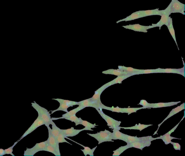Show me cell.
Listing matches in <instances>:
<instances>
[{"label":"cell","instance_id":"obj_14","mask_svg":"<svg viewBox=\"0 0 185 156\" xmlns=\"http://www.w3.org/2000/svg\"><path fill=\"white\" fill-rule=\"evenodd\" d=\"M185 109V103H184L180 105V106H178L177 108L173 109L171 111V112L168 115V116L165 119L164 121H163L161 123H160V124L158 125L159 126V127H158V129L157 131H156L155 132L154 134V135H155L157 133V131L159 130V129L160 127V126L165 121H166L167 120H168L169 118H170L171 117L173 116L174 115H175L177 114L180 111H181L182 110H184Z\"/></svg>","mask_w":185,"mask_h":156},{"label":"cell","instance_id":"obj_3","mask_svg":"<svg viewBox=\"0 0 185 156\" xmlns=\"http://www.w3.org/2000/svg\"><path fill=\"white\" fill-rule=\"evenodd\" d=\"M171 14L170 6L169 5L165 9L161 10V15L160 16L161 17L160 21L157 24H152V25L154 28L159 27L160 30L164 25L168 26L171 18L170 16Z\"/></svg>","mask_w":185,"mask_h":156},{"label":"cell","instance_id":"obj_7","mask_svg":"<svg viewBox=\"0 0 185 156\" xmlns=\"http://www.w3.org/2000/svg\"><path fill=\"white\" fill-rule=\"evenodd\" d=\"M44 125H45L44 120H42L39 116L38 117L37 119L35 120V121L33 122L32 125L28 129L25 133L24 134L22 137L20 138L19 141L22 139H23L24 137H25L26 136L30 134L33 131L36 130L37 128L39 127V126H41Z\"/></svg>","mask_w":185,"mask_h":156},{"label":"cell","instance_id":"obj_29","mask_svg":"<svg viewBox=\"0 0 185 156\" xmlns=\"http://www.w3.org/2000/svg\"><path fill=\"white\" fill-rule=\"evenodd\" d=\"M167 27L168 28L169 32H170L171 36L173 38V39L174 40L175 42V43L177 44V45L178 47V45L177 41V39L176 38L175 32L173 26V24L172 19L171 18L170 21L169 22V23L168 26H167Z\"/></svg>","mask_w":185,"mask_h":156},{"label":"cell","instance_id":"obj_21","mask_svg":"<svg viewBox=\"0 0 185 156\" xmlns=\"http://www.w3.org/2000/svg\"><path fill=\"white\" fill-rule=\"evenodd\" d=\"M140 11L143 17L153 15L160 16L161 15V10H159V8L152 10Z\"/></svg>","mask_w":185,"mask_h":156},{"label":"cell","instance_id":"obj_39","mask_svg":"<svg viewBox=\"0 0 185 156\" xmlns=\"http://www.w3.org/2000/svg\"><path fill=\"white\" fill-rule=\"evenodd\" d=\"M19 141V140H18V141L16 142L12 146H11L10 147V148H9L8 149H5V150H4V155H5L6 154H10L12 155V156H15V155L12 153L13 151V148Z\"/></svg>","mask_w":185,"mask_h":156},{"label":"cell","instance_id":"obj_23","mask_svg":"<svg viewBox=\"0 0 185 156\" xmlns=\"http://www.w3.org/2000/svg\"><path fill=\"white\" fill-rule=\"evenodd\" d=\"M102 73L106 75H114L117 76H119L130 74L127 72L120 70L118 69H117V70L109 69V70L103 71Z\"/></svg>","mask_w":185,"mask_h":156},{"label":"cell","instance_id":"obj_20","mask_svg":"<svg viewBox=\"0 0 185 156\" xmlns=\"http://www.w3.org/2000/svg\"><path fill=\"white\" fill-rule=\"evenodd\" d=\"M142 17H143L141 13H140V11H138L132 13V14L125 18L119 20V21H117V23H118L120 22L124 21L126 22L132 21H133V20L141 18Z\"/></svg>","mask_w":185,"mask_h":156},{"label":"cell","instance_id":"obj_25","mask_svg":"<svg viewBox=\"0 0 185 156\" xmlns=\"http://www.w3.org/2000/svg\"><path fill=\"white\" fill-rule=\"evenodd\" d=\"M113 140H121L125 141L126 134L120 131L119 129H113Z\"/></svg>","mask_w":185,"mask_h":156},{"label":"cell","instance_id":"obj_36","mask_svg":"<svg viewBox=\"0 0 185 156\" xmlns=\"http://www.w3.org/2000/svg\"><path fill=\"white\" fill-rule=\"evenodd\" d=\"M158 73V69H149V70H140L139 72L136 73L135 75L150 74V73Z\"/></svg>","mask_w":185,"mask_h":156},{"label":"cell","instance_id":"obj_2","mask_svg":"<svg viewBox=\"0 0 185 156\" xmlns=\"http://www.w3.org/2000/svg\"><path fill=\"white\" fill-rule=\"evenodd\" d=\"M87 134L97 140L99 144L106 142H113V133L106 130L97 133H87Z\"/></svg>","mask_w":185,"mask_h":156},{"label":"cell","instance_id":"obj_17","mask_svg":"<svg viewBox=\"0 0 185 156\" xmlns=\"http://www.w3.org/2000/svg\"><path fill=\"white\" fill-rule=\"evenodd\" d=\"M132 76H133V75L131 74L119 76H118L116 79L113 80L112 81L109 82L108 83L104 85H105L106 87L108 88L109 87L115 84H122L123 80Z\"/></svg>","mask_w":185,"mask_h":156},{"label":"cell","instance_id":"obj_26","mask_svg":"<svg viewBox=\"0 0 185 156\" xmlns=\"http://www.w3.org/2000/svg\"><path fill=\"white\" fill-rule=\"evenodd\" d=\"M153 126L152 124L145 125L139 123V124H136L134 126L129 127H120V128L124 129L125 130H138L141 131L144 130V129L148 128V127Z\"/></svg>","mask_w":185,"mask_h":156},{"label":"cell","instance_id":"obj_37","mask_svg":"<svg viewBox=\"0 0 185 156\" xmlns=\"http://www.w3.org/2000/svg\"><path fill=\"white\" fill-rule=\"evenodd\" d=\"M70 106L67 104L64 103H60V106L59 108L57 109V110L50 111L52 112V113H51L53 114V113L56 112V111H63L66 112H68V108H70Z\"/></svg>","mask_w":185,"mask_h":156},{"label":"cell","instance_id":"obj_5","mask_svg":"<svg viewBox=\"0 0 185 156\" xmlns=\"http://www.w3.org/2000/svg\"><path fill=\"white\" fill-rule=\"evenodd\" d=\"M47 141L37 143L34 146L31 148H27L24 151V156H33L35 154L40 151H44L46 148Z\"/></svg>","mask_w":185,"mask_h":156},{"label":"cell","instance_id":"obj_8","mask_svg":"<svg viewBox=\"0 0 185 156\" xmlns=\"http://www.w3.org/2000/svg\"><path fill=\"white\" fill-rule=\"evenodd\" d=\"M125 28L131 30L136 31V32H141L144 33L148 32V30L151 28H154L152 25L144 26L140 25L139 24H135L133 25H129L126 26H123Z\"/></svg>","mask_w":185,"mask_h":156},{"label":"cell","instance_id":"obj_28","mask_svg":"<svg viewBox=\"0 0 185 156\" xmlns=\"http://www.w3.org/2000/svg\"><path fill=\"white\" fill-rule=\"evenodd\" d=\"M80 125H82L85 127L84 128L85 131H93V130H92V129L95 128V126H97L95 124L91 123L86 120H82V119L80 121Z\"/></svg>","mask_w":185,"mask_h":156},{"label":"cell","instance_id":"obj_1","mask_svg":"<svg viewBox=\"0 0 185 156\" xmlns=\"http://www.w3.org/2000/svg\"><path fill=\"white\" fill-rule=\"evenodd\" d=\"M31 104L33 108L37 111L38 116L44 120L47 127L49 126L50 125L53 121L49 112L46 109L39 106L35 101L31 103Z\"/></svg>","mask_w":185,"mask_h":156},{"label":"cell","instance_id":"obj_41","mask_svg":"<svg viewBox=\"0 0 185 156\" xmlns=\"http://www.w3.org/2000/svg\"><path fill=\"white\" fill-rule=\"evenodd\" d=\"M139 104L144 107L145 109L149 108L150 105V103H148L146 100L143 99L140 101Z\"/></svg>","mask_w":185,"mask_h":156},{"label":"cell","instance_id":"obj_19","mask_svg":"<svg viewBox=\"0 0 185 156\" xmlns=\"http://www.w3.org/2000/svg\"><path fill=\"white\" fill-rule=\"evenodd\" d=\"M180 102H181L179 101L167 102V103H150V105L149 108H155L170 107L175 105H177L178 104L180 103Z\"/></svg>","mask_w":185,"mask_h":156},{"label":"cell","instance_id":"obj_15","mask_svg":"<svg viewBox=\"0 0 185 156\" xmlns=\"http://www.w3.org/2000/svg\"><path fill=\"white\" fill-rule=\"evenodd\" d=\"M158 73H172L181 75L184 76V68L180 69L166 68L162 69L157 68Z\"/></svg>","mask_w":185,"mask_h":156},{"label":"cell","instance_id":"obj_22","mask_svg":"<svg viewBox=\"0 0 185 156\" xmlns=\"http://www.w3.org/2000/svg\"><path fill=\"white\" fill-rule=\"evenodd\" d=\"M83 109L81 106H79L77 107L76 108H75L73 110L70 111H68L67 112L65 113L61 117H58V118H52V119L53 120H58L59 119H63L64 117L71 116L76 115V113L79 111H81Z\"/></svg>","mask_w":185,"mask_h":156},{"label":"cell","instance_id":"obj_4","mask_svg":"<svg viewBox=\"0 0 185 156\" xmlns=\"http://www.w3.org/2000/svg\"><path fill=\"white\" fill-rule=\"evenodd\" d=\"M96 110H97L102 118L105 120L108 124V126L110 127L109 128L112 129H119V130H120L121 128L120 126L121 123V122L117 121L104 114L102 111V109H97Z\"/></svg>","mask_w":185,"mask_h":156},{"label":"cell","instance_id":"obj_30","mask_svg":"<svg viewBox=\"0 0 185 156\" xmlns=\"http://www.w3.org/2000/svg\"><path fill=\"white\" fill-rule=\"evenodd\" d=\"M51 124L52 125V129H51V133H52V135L55 139H57L58 135H59L60 132H61V129L58 127L53 121L52 122Z\"/></svg>","mask_w":185,"mask_h":156},{"label":"cell","instance_id":"obj_35","mask_svg":"<svg viewBox=\"0 0 185 156\" xmlns=\"http://www.w3.org/2000/svg\"><path fill=\"white\" fill-rule=\"evenodd\" d=\"M101 108L102 109H104V110L110 111L113 112L118 113H122V108H119L118 107H117L116 108H114V107H112L110 108V107H109L104 105L103 104L102 105Z\"/></svg>","mask_w":185,"mask_h":156},{"label":"cell","instance_id":"obj_43","mask_svg":"<svg viewBox=\"0 0 185 156\" xmlns=\"http://www.w3.org/2000/svg\"><path fill=\"white\" fill-rule=\"evenodd\" d=\"M4 150L3 149H0V156L4 155Z\"/></svg>","mask_w":185,"mask_h":156},{"label":"cell","instance_id":"obj_16","mask_svg":"<svg viewBox=\"0 0 185 156\" xmlns=\"http://www.w3.org/2000/svg\"><path fill=\"white\" fill-rule=\"evenodd\" d=\"M78 105L81 106L83 109L87 108V107H92V108H94L95 109H101V107L99 105L93 103L91 101L90 99L78 102Z\"/></svg>","mask_w":185,"mask_h":156},{"label":"cell","instance_id":"obj_13","mask_svg":"<svg viewBox=\"0 0 185 156\" xmlns=\"http://www.w3.org/2000/svg\"><path fill=\"white\" fill-rule=\"evenodd\" d=\"M151 141H152L151 140H145V141L128 144L127 145H128L130 148H134L139 149L142 150V149L145 147L150 146Z\"/></svg>","mask_w":185,"mask_h":156},{"label":"cell","instance_id":"obj_34","mask_svg":"<svg viewBox=\"0 0 185 156\" xmlns=\"http://www.w3.org/2000/svg\"><path fill=\"white\" fill-rule=\"evenodd\" d=\"M63 119L70 120L71 122H74L75 123L76 126L80 125V121H81V118H78L76 115L71 116L64 117Z\"/></svg>","mask_w":185,"mask_h":156},{"label":"cell","instance_id":"obj_11","mask_svg":"<svg viewBox=\"0 0 185 156\" xmlns=\"http://www.w3.org/2000/svg\"><path fill=\"white\" fill-rule=\"evenodd\" d=\"M179 123L180 122L178 123L177 126H176L174 127H173V128L171 129L170 131H169V132L163 135H161L160 137L155 138V140L157 139H161L162 140V141L164 142L165 144L166 145H168L170 143L171 140L173 139H178V138L171 136V133L175 131L176 129L178 127V126H179Z\"/></svg>","mask_w":185,"mask_h":156},{"label":"cell","instance_id":"obj_24","mask_svg":"<svg viewBox=\"0 0 185 156\" xmlns=\"http://www.w3.org/2000/svg\"><path fill=\"white\" fill-rule=\"evenodd\" d=\"M66 139H68L71 140L73 142H75V143H76L80 145L82 147H83L84 148V149L82 150V149H81V150L83 152L85 156H86L88 155H90V156H94V152L95 151V149H96L97 148V146L95 147V148H93L92 149H91L90 148H89L88 147L85 146L84 145H82L81 144H80L78 143H77V142H76L75 141H73V140H71L69 138H68V137H66Z\"/></svg>","mask_w":185,"mask_h":156},{"label":"cell","instance_id":"obj_10","mask_svg":"<svg viewBox=\"0 0 185 156\" xmlns=\"http://www.w3.org/2000/svg\"><path fill=\"white\" fill-rule=\"evenodd\" d=\"M107 88L105 85L102 86L101 88H100L96 91H95V93L94 95H93V96L90 98L91 101H92L93 103H95L97 104L100 107H101H101L102 105L103 104L102 103L101 101V94L103 91ZM102 109V108H101Z\"/></svg>","mask_w":185,"mask_h":156},{"label":"cell","instance_id":"obj_38","mask_svg":"<svg viewBox=\"0 0 185 156\" xmlns=\"http://www.w3.org/2000/svg\"><path fill=\"white\" fill-rule=\"evenodd\" d=\"M66 137L65 135L63 134V132H62V129L61 132H60L59 134L58 135V137L57 138V141L59 144L64 143V142H66V143L70 144L71 145H72L70 143H69L66 140Z\"/></svg>","mask_w":185,"mask_h":156},{"label":"cell","instance_id":"obj_9","mask_svg":"<svg viewBox=\"0 0 185 156\" xmlns=\"http://www.w3.org/2000/svg\"><path fill=\"white\" fill-rule=\"evenodd\" d=\"M49 131L48 139L47 141L48 144L50 145L54 148L56 151L58 156H61L60 153L59 144L57 141V139H55L52 135L51 131V128L50 126L47 127Z\"/></svg>","mask_w":185,"mask_h":156},{"label":"cell","instance_id":"obj_12","mask_svg":"<svg viewBox=\"0 0 185 156\" xmlns=\"http://www.w3.org/2000/svg\"><path fill=\"white\" fill-rule=\"evenodd\" d=\"M155 140V138H153L151 136L146 137H138L137 136H132L126 134L125 141L127 143L130 144L133 142L145 141V140H151V141Z\"/></svg>","mask_w":185,"mask_h":156},{"label":"cell","instance_id":"obj_32","mask_svg":"<svg viewBox=\"0 0 185 156\" xmlns=\"http://www.w3.org/2000/svg\"><path fill=\"white\" fill-rule=\"evenodd\" d=\"M142 109H145L144 107L138 108H122V113H127L128 115H130L133 113L136 112L138 110Z\"/></svg>","mask_w":185,"mask_h":156},{"label":"cell","instance_id":"obj_33","mask_svg":"<svg viewBox=\"0 0 185 156\" xmlns=\"http://www.w3.org/2000/svg\"><path fill=\"white\" fill-rule=\"evenodd\" d=\"M129 148H130L128 145L124 146H121L118 149H117L116 150L113 151V156H119L124 151L126 150L127 149Z\"/></svg>","mask_w":185,"mask_h":156},{"label":"cell","instance_id":"obj_18","mask_svg":"<svg viewBox=\"0 0 185 156\" xmlns=\"http://www.w3.org/2000/svg\"><path fill=\"white\" fill-rule=\"evenodd\" d=\"M85 131L84 128L81 130H75L73 127L66 129V130H62V132L65 135L66 137H72L78 135L81 131Z\"/></svg>","mask_w":185,"mask_h":156},{"label":"cell","instance_id":"obj_42","mask_svg":"<svg viewBox=\"0 0 185 156\" xmlns=\"http://www.w3.org/2000/svg\"><path fill=\"white\" fill-rule=\"evenodd\" d=\"M170 144L173 145V148L175 149V150H181V146H180V145L179 143H175V142L171 141Z\"/></svg>","mask_w":185,"mask_h":156},{"label":"cell","instance_id":"obj_6","mask_svg":"<svg viewBox=\"0 0 185 156\" xmlns=\"http://www.w3.org/2000/svg\"><path fill=\"white\" fill-rule=\"evenodd\" d=\"M170 8V12L172 13H179L185 15V4L181 3L178 0H171L169 4Z\"/></svg>","mask_w":185,"mask_h":156},{"label":"cell","instance_id":"obj_27","mask_svg":"<svg viewBox=\"0 0 185 156\" xmlns=\"http://www.w3.org/2000/svg\"><path fill=\"white\" fill-rule=\"evenodd\" d=\"M118 68L119 70L127 72L129 74L132 75L133 76L135 75V73L139 72L140 70L139 69L134 68L131 67H126L124 66H118Z\"/></svg>","mask_w":185,"mask_h":156},{"label":"cell","instance_id":"obj_31","mask_svg":"<svg viewBox=\"0 0 185 156\" xmlns=\"http://www.w3.org/2000/svg\"><path fill=\"white\" fill-rule=\"evenodd\" d=\"M53 100H56L59 103H64L68 105V106L71 107H73V106L78 105V102L69 101V100H64L61 99H53Z\"/></svg>","mask_w":185,"mask_h":156},{"label":"cell","instance_id":"obj_40","mask_svg":"<svg viewBox=\"0 0 185 156\" xmlns=\"http://www.w3.org/2000/svg\"><path fill=\"white\" fill-rule=\"evenodd\" d=\"M44 151H48V152L52 153L55 156H58L56 151L55 149L53 148V146L48 144V142L47 143Z\"/></svg>","mask_w":185,"mask_h":156}]
</instances>
